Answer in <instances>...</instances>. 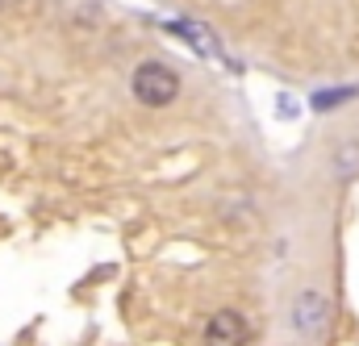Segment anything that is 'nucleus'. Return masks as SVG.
Here are the masks:
<instances>
[{"label": "nucleus", "mask_w": 359, "mask_h": 346, "mask_svg": "<svg viewBox=\"0 0 359 346\" xmlns=\"http://www.w3.org/2000/svg\"><path fill=\"white\" fill-rule=\"evenodd\" d=\"M134 96L147 104V109H163L180 96V76L168 63H142L134 71Z\"/></svg>", "instance_id": "1"}, {"label": "nucleus", "mask_w": 359, "mask_h": 346, "mask_svg": "<svg viewBox=\"0 0 359 346\" xmlns=\"http://www.w3.org/2000/svg\"><path fill=\"white\" fill-rule=\"evenodd\" d=\"M205 346H247V317L238 309H217L205 321Z\"/></svg>", "instance_id": "2"}, {"label": "nucleus", "mask_w": 359, "mask_h": 346, "mask_svg": "<svg viewBox=\"0 0 359 346\" xmlns=\"http://www.w3.org/2000/svg\"><path fill=\"white\" fill-rule=\"evenodd\" d=\"M326 313H330L326 296H322L318 288H305V292L297 296V305H292V326H297L301 334H318V330L326 326Z\"/></svg>", "instance_id": "3"}, {"label": "nucleus", "mask_w": 359, "mask_h": 346, "mask_svg": "<svg viewBox=\"0 0 359 346\" xmlns=\"http://www.w3.org/2000/svg\"><path fill=\"white\" fill-rule=\"evenodd\" d=\"M172 29H176V34H184V38H188L201 55H217V42L201 29V21H188V17H184V21H172Z\"/></svg>", "instance_id": "4"}, {"label": "nucleus", "mask_w": 359, "mask_h": 346, "mask_svg": "<svg viewBox=\"0 0 359 346\" xmlns=\"http://www.w3.org/2000/svg\"><path fill=\"white\" fill-rule=\"evenodd\" d=\"M359 88H326V92H318V96H309V104L322 113V109H334V104H343V100H351Z\"/></svg>", "instance_id": "5"}]
</instances>
